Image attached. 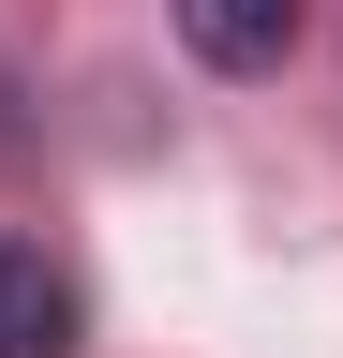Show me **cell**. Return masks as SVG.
I'll use <instances>...</instances> for the list:
<instances>
[{
  "instance_id": "cell-3",
  "label": "cell",
  "mask_w": 343,
  "mask_h": 358,
  "mask_svg": "<svg viewBox=\"0 0 343 358\" xmlns=\"http://www.w3.org/2000/svg\"><path fill=\"white\" fill-rule=\"evenodd\" d=\"M0 164H30V75H15V45H0Z\"/></svg>"
},
{
  "instance_id": "cell-1",
  "label": "cell",
  "mask_w": 343,
  "mask_h": 358,
  "mask_svg": "<svg viewBox=\"0 0 343 358\" xmlns=\"http://www.w3.org/2000/svg\"><path fill=\"white\" fill-rule=\"evenodd\" d=\"M0 358H75V284L45 268V239H0Z\"/></svg>"
},
{
  "instance_id": "cell-2",
  "label": "cell",
  "mask_w": 343,
  "mask_h": 358,
  "mask_svg": "<svg viewBox=\"0 0 343 358\" xmlns=\"http://www.w3.org/2000/svg\"><path fill=\"white\" fill-rule=\"evenodd\" d=\"M180 45L209 75H269L284 45H298V0H180Z\"/></svg>"
}]
</instances>
